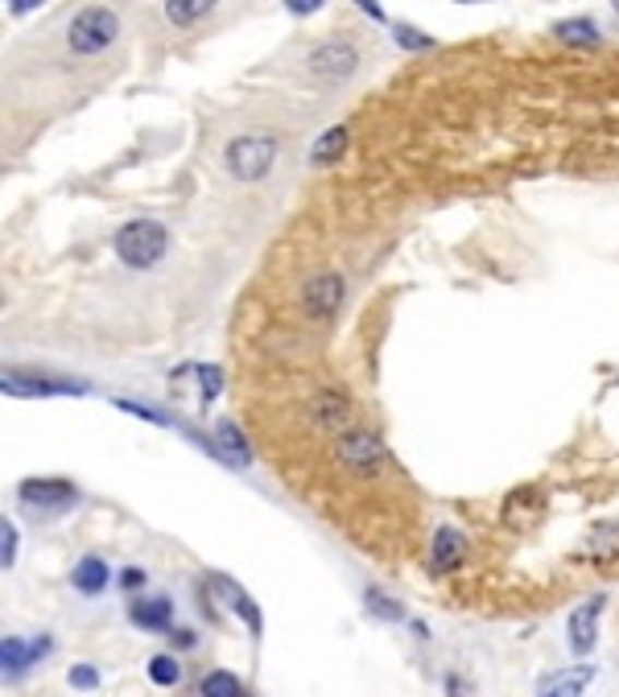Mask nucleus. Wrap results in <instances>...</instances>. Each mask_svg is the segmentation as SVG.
<instances>
[{
    "label": "nucleus",
    "instance_id": "nucleus-8",
    "mask_svg": "<svg viewBox=\"0 0 619 697\" xmlns=\"http://www.w3.org/2000/svg\"><path fill=\"white\" fill-rule=\"evenodd\" d=\"M301 302H306L310 314H319V319L335 314L338 302H343V277H338V273H319V277H310L306 289H301Z\"/></svg>",
    "mask_w": 619,
    "mask_h": 697
},
{
    "label": "nucleus",
    "instance_id": "nucleus-15",
    "mask_svg": "<svg viewBox=\"0 0 619 697\" xmlns=\"http://www.w3.org/2000/svg\"><path fill=\"white\" fill-rule=\"evenodd\" d=\"M108 578H112V569H108L104 557H95V553H87L75 566V590H83V594H99V590L108 586Z\"/></svg>",
    "mask_w": 619,
    "mask_h": 697
},
{
    "label": "nucleus",
    "instance_id": "nucleus-2",
    "mask_svg": "<svg viewBox=\"0 0 619 697\" xmlns=\"http://www.w3.org/2000/svg\"><path fill=\"white\" fill-rule=\"evenodd\" d=\"M273 161H277V141L273 136H236L224 153V166L231 178H240V182H261L264 173L273 170Z\"/></svg>",
    "mask_w": 619,
    "mask_h": 697
},
{
    "label": "nucleus",
    "instance_id": "nucleus-11",
    "mask_svg": "<svg viewBox=\"0 0 619 697\" xmlns=\"http://www.w3.org/2000/svg\"><path fill=\"white\" fill-rule=\"evenodd\" d=\"M338 458L352 467V471H372L376 462L384 458V446L372 434H343L338 437Z\"/></svg>",
    "mask_w": 619,
    "mask_h": 697
},
{
    "label": "nucleus",
    "instance_id": "nucleus-16",
    "mask_svg": "<svg viewBox=\"0 0 619 697\" xmlns=\"http://www.w3.org/2000/svg\"><path fill=\"white\" fill-rule=\"evenodd\" d=\"M553 34H558L562 41H570V46H595V41H599V29H595V21H586V17L558 21V25H553Z\"/></svg>",
    "mask_w": 619,
    "mask_h": 697
},
{
    "label": "nucleus",
    "instance_id": "nucleus-28",
    "mask_svg": "<svg viewBox=\"0 0 619 697\" xmlns=\"http://www.w3.org/2000/svg\"><path fill=\"white\" fill-rule=\"evenodd\" d=\"M285 9H289V13H298V17H306V13H314V9H322V0H289Z\"/></svg>",
    "mask_w": 619,
    "mask_h": 697
},
{
    "label": "nucleus",
    "instance_id": "nucleus-26",
    "mask_svg": "<svg viewBox=\"0 0 619 697\" xmlns=\"http://www.w3.org/2000/svg\"><path fill=\"white\" fill-rule=\"evenodd\" d=\"M396 38H401V46H409V50H430V38L409 29V25H396Z\"/></svg>",
    "mask_w": 619,
    "mask_h": 697
},
{
    "label": "nucleus",
    "instance_id": "nucleus-24",
    "mask_svg": "<svg viewBox=\"0 0 619 697\" xmlns=\"http://www.w3.org/2000/svg\"><path fill=\"white\" fill-rule=\"evenodd\" d=\"M13 562H17V525H0V566L13 569Z\"/></svg>",
    "mask_w": 619,
    "mask_h": 697
},
{
    "label": "nucleus",
    "instance_id": "nucleus-22",
    "mask_svg": "<svg viewBox=\"0 0 619 697\" xmlns=\"http://www.w3.org/2000/svg\"><path fill=\"white\" fill-rule=\"evenodd\" d=\"M219 437H224L231 462H248V446H245V437H240V430H236V421H219Z\"/></svg>",
    "mask_w": 619,
    "mask_h": 697
},
{
    "label": "nucleus",
    "instance_id": "nucleus-25",
    "mask_svg": "<svg viewBox=\"0 0 619 697\" xmlns=\"http://www.w3.org/2000/svg\"><path fill=\"white\" fill-rule=\"evenodd\" d=\"M71 685H75V689H95V685H99V673H95L92 664H75V669H71Z\"/></svg>",
    "mask_w": 619,
    "mask_h": 697
},
{
    "label": "nucleus",
    "instance_id": "nucleus-21",
    "mask_svg": "<svg viewBox=\"0 0 619 697\" xmlns=\"http://www.w3.org/2000/svg\"><path fill=\"white\" fill-rule=\"evenodd\" d=\"M368 611L372 615H380V620H389V623H401L405 620V606H396L384 590H368Z\"/></svg>",
    "mask_w": 619,
    "mask_h": 697
},
{
    "label": "nucleus",
    "instance_id": "nucleus-29",
    "mask_svg": "<svg viewBox=\"0 0 619 697\" xmlns=\"http://www.w3.org/2000/svg\"><path fill=\"white\" fill-rule=\"evenodd\" d=\"M120 586H124V590H136V586H145V569H124Z\"/></svg>",
    "mask_w": 619,
    "mask_h": 697
},
{
    "label": "nucleus",
    "instance_id": "nucleus-14",
    "mask_svg": "<svg viewBox=\"0 0 619 697\" xmlns=\"http://www.w3.org/2000/svg\"><path fill=\"white\" fill-rule=\"evenodd\" d=\"M463 553H467L463 537H459L454 528H438V537H433V569H438V574H451V569L463 562Z\"/></svg>",
    "mask_w": 619,
    "mask_h": 697
},
{
    "label": "nucleus",
    "instance_id": "nucleus-31",
    "mask_svg": "<svg viewBox=\"0 0 619 697\" xmlns=\"http://www.w3.org/2000/svg\"><path fill=\"white\" fill-rule=\"evenodd\" d=\"M9 9L13 13H29V9H38V0H9Z\"/></svg>",
    "mask_w": 619,
    "mask_h": 697
},
{
    "label": "nucleus",
    "instance_id": "nucleus-13",
    "mask_svg": "<svg viewBox=\"0 0 619 697\" xmlns=\"http://www.w3.org/2000/svg\"><path fill=\"white\" fill-rule=\"evenodd\" d=\"M129 615L136 627H145V632H166L169 620H174V603L169 599H136L129 606Z\"/></svg>",
    "mask_w": 619,
    "mask_h": 697
},
{
    "label": "nucleus",
    "instance_id": "nucleus-10",
    "mask_svg": "<svg viewBox=\"0 0 619 697\" xmlns=\"http://www.w3.org/2000/svg\"><path fill=\"white\" fill-rule=\"evenodd\" d=\"M211 586H215V590H219V594L227 599V606H231V611H236V615L245 620L248 632H252V636H261V627H264V623H261V606L252 603V594H248L245 586H236L231 578H224V574H211Z\"/></svg>",
    "mask_w": 619,
    "mask_h": 697
},
{
    "label": "nucleus",
    "instance_id": "nucleus-27",
    "mask_svg": "<svg viewBox=\"0 0 619 697\" xmlns=\"http://www.w3.org/2000/svg\"><path fill=\"white\" fill-rule=\"evenodd\" d=\"M199 384H203V396H206V400H215V396H219V384H224V376H219V368H203V372H199Z\"/></svg>",
    "mask_w": 619,
    "mask_h": 697
},
{
    "label": "nucleus",
    "instance_id": "nucleus-5",
    "mask_svg": "<svg viewBox=\"0 0 619 697\" xmlns=\"http://www.w3.org/2000/svg\"><path fill=\"white\" fill-rule=\"evenodd\" d=\"M607 599H586L579 611H570V623H566V636H570V652L574 657H591V648L599 640V615Z\"/></svg>",
    "mask_w": 619,
    "mask_h": 697
},
{
    "label": "nucleus",
    "instance_id": "nucleus-17",
    "mask_svg": "<svg viewBox=\"0 0 619 697\" xmlns=\"http://www.w3.org/2000/svg\"><path fill=\"white\" fill-rule=\"evenodd\" d=\"M215 4L211 0H166V17L174 25H194V21H203Z\"/></svg>",
    "mask_w": 619,
    "mask_h": 697
},
{
    "label": "nucleus",
    "instance_id": "nucleus-20",
    "mask_svg": "<svg viewBox=\"0 0 619 697\" xmlns=\"http://www.w3.org/2000/svg\"><path fill=\"white\" fill-rule=\"evenodd\" d=\"M591 553L595 557H611V553H619V525H599L595 532H591Z\"/></svg>",
    "mask_w": 619,
    "mask_h": 697
},
{
    "label": "nucleus",
    "instance_id": "nucleus-4",
    "mask_svg": "<svg viewBox=\"0 0 619 697\" xmlns=\"http://www.w3.org/2000/svg\"><path fill=\"white\" fill-rule=\"evenodd\" d=\"M0 388L9 396H87L83 380H58L46 376V372H34V368H9Z\"/></svg>",
    "mask_w": 619,
    "mask_h": 697
},
{
    "label": "nucleus",
    "instance_id": "nucleus-6",
    "mask_svg": "<svg viewBox=\"0 0 619 697\" xmlns=\"http://www.w3.org/2000/svg\"><path fill=\"white\" fill-rule=\"evenodd\" d=\"M17 495L21 504H34V508H71L79 500V491L67 479H25Z\"/></svg>",
    "mask_w": 619,
    "mask_h": 697
},
{
    "label": "nucleus",
    "instance_id": "nucleus-32",
    "mask_svg": "<svg viewBox=\"0 0 619 697\" xmlns=\"http://www.w3.org/2000/svg\"><path fill=\"white\" fill-rule=\"evenodd\" d=\"M447 685H451V697H467V689H463V681H459V677H451Z\"/></svg>",
    "mask_w": 619,
    "mask_h": 697
},
{
    "label": "nucleus",
    "instance_id": "nucleus-23",
    "mask_svg": "<svg viewBox=\"0 0 619 697\" xmlns=\"http://www.w3.org/2000/svg\"><path fill=\"white\" fill-rule=\"evenodd\" d=\"M150 677L157 681V685H178V681H182V669H178V660L174 657H153Z\"/></svg>",
    "mask_w": 619,
    "mask_h": 697
},
{
    "label": "nucleus",
    "instance_id": "nucleus-7",
    "mask_svg": "<svg viewBox=\"0 0 619 697\" xmlns=\"http://www.w3.org/2000/svg\"><path fill=\"white\" fill-rule=\"evenodd\" d=\"M356 46L352 41H322L319 50L310 55V71L322 79H347L352 71H356Z\"/></svg>",
    "mask_w": 619,
    "mask_h": 697
},
{
    "label": "nucleus",
    "instance_id": "nucleus-9",
    "mask_svg": "<svg viewBox=\"0 0 619 697\" xmlns=\"http://www.w3.org/2000/svg\"><path fill=\"white\" fill-rule=\"evenodd\" d=\"M50 652V636H41V640H21V636H9V640L0 644V664H4V677H21L29 664L38 657Z\"/></svg>",
    "mask_w": 619,
    "mask_h": 697
},
{
    "label": "nucleus",
    "instance_id": "nucleus-18",
    "mask_svg": "<svg viewBox=\"0 0 619 697\" xmlns=\"http://www.w3.org/2000/svg\"><path fill=\"white\" fill-rule=\"evenodd\" d=\"M203 697H245V685L236 673H227V669H215V673H206L203 677Z\"/></svg>",
    "mask_w": 619,
    "mask_h": 697
},
{
    "label": "nucleus",
    "instance_id": "nucleus-3",
    "mask_svg": "<svg viewBox=\"0 0 619 697\" xmlns=\"http://www.w3.org/2000/svg\"><path fill=\"white\" fill-rule=\"evenodd\" d=\"M116 34H120V17L112 9H83L67 25V46L75 55H99V50L112 46Z\"/></svg>",
    "mask_w": 619,
    "mask_h": 697
},
{
    "label": "nucleus",
    "instance_id": "nucleus-12",
    "mask_svg": "<svg viewBox=\"0 0 619 697\" xmlns=\"http://www.w3.org/2000/svg\"><path fill=\"white\" fill-rule=\"evenodd\" d=\"M595 681V664H574L566 673H553V677L541 681L537 697H582V689Z\"/></svg>",
    "mask_w": 619,
    "mask_h": 697
},
{
    "label": "nucleus",
    "instance_id": "nucleus-19",
    "mask_svg": "<svg viewBox=\"0 0 619 697\" xmlns=\"http://www.w3.org/2000/svg\"><path fill=\"white\" fill-rule=\"evenodd\" d=\"M343 149H347V129H326L319 136L314 153H310V161H314V166H331Z\"/></svg>",
    "mask_w": 619,
    "mask_h": 697
},
{
    "label": "nucleus",
    "instance_id": "nucleus-1",
    "mask_svg": "<svg viewBox=\"0 0 619 697\" xmlns=\"http://www.w3.org/2000/svg\"><path fill=\"white\" fill-rule=\"evenodd\" d=\"M116 256L129 264V268H153V264L166 256L169 248V231L157 219H132L116 231Z\"/></svg>",
    "mask_w": 619,
    "mask_h": 697
},
{
    "label": "nucleus",
    "instance_id": "nucleus-30",
    "mask_svg": "<svg viewBox=\"0 0 619 697\" xmlns=\"http://www.w3.org/2000/svg\"><path fill=\"white\" fill-rule=\"evenodd\" d=\"M359 9H364V13H368L372 21H384V9H380V4H372V0H359Z\"/></svg>",
    "mask_w": 619,
    "mask_h": 697
}]
</instances>
